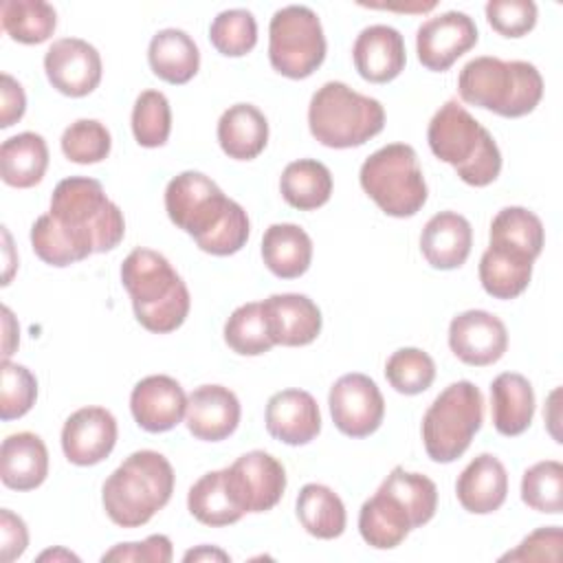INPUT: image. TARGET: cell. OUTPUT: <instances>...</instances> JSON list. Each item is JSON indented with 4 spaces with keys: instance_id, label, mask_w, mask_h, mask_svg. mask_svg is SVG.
Here are the masks:
<instances>
[{
    "instance_id": "52",
    "label": "cell",
    "mask_w": 563,
    "mask_h": 563,
    "mask_svg": "<svg viewBox=\"0 0 563 563\" xmlns=\"http://www.w3.org/2000/svg\"><path fill=\"white\" fill-rule=\"evenodd\" d=\"M37 559H40V561H48V559H53V561H59V559H64V561H79V556H75L73 552H68V550H64V548L46 550V552H42Z\"/></svg>"
},
{
    "instance_id": "4",
    "label": "cell",
    "mask_w": 563,
    "mask_h": 563,
    "mask_svg": "<svg viewBox=\"0 0 563 563\" xmlns=\"http://www.w3.org/2000/svg\"><path fill=\"white\" fill-rule=\"evenodd\" d=\"M174 479V468L163 453L134 451L103 482V510L121 528L145 526L172 499Z\"/></svg>"
},
{
    "instance_id": "32",
    "label": "cell",
    "mask_w": 563,
    "mask_h": 563,
    "mask_svg": "<svg viewBox=\"0 0 563 563\" xmlns=\"http://www.w3.org/2000/svg\"><path fill=\"white\" fill-rule=\"evenodd\" d=\"M534 260L488 244L479 260V282L482 288L495 299H515L519 297L532 277Z\"/></svg>"
},
{
    "instance_id": "38",
    "label": "cell",
    "mask_w": 563,
    "mask_h": 563,
    "mask_svg": "<svg viewBox=\"0 0 563 563\" xmlns=\"http://www.w3.org/2000/svg\"><path fill=\"white\" fill-rule=\"evenodd\" d=\"M224 341L235 354L242 356H260L268 352L275 343L268 334L262 303L251 301L238 306L224 323Z\"/></svg>"
},
{
    "instance_id": "33",
    "label": "cell",
    "mask_w": 563,
    "mask_h": 563,
    "mask_svg": "<svg viewBox=\"0 0 563 563\" xmlns=\"http://www.w3.org/2000/svg\"><path fill=\"white\" fill-rule=\"evenodd\" d=\"M282 198L299 209L312 211L323 207L332 196V174L314 158H299L286 165L279 178Z\"/></svg>"
},
{
    "instance_id": "17",
    "label": "cell",
    "mask_w": 563,
    "mask_h": 563,
    "mask_svg": "<svg viewBox=\"0 0 563 563\" xmlns=\"http://www.w3.org/2000/svg\"><path fill=\"white\" fill-rule=\"evenodd\" d=\"M130 409L141 429L163 433L174 429L185 418L187 394L172 376H145L130 394Z\"/></svg>"
},
{
    "instance_id": "10",
    "label": "cell",
    "mask_w": 563,
    "mask_h": 563,
    "mask_svg": "<svg viewBox=\"0 0 563 563\" xmlns=\"http://www.w3.org/2000/svg\"><path fill=\"white\" fill-rule=\"evenodd\" d=\"M325 35L319 15L303 4L277 9L268 26V62L288 79L310 77L325 59Z\"/></svg>"
},
{
    "instance_id": "23",
    "label": "cell",
    "mask_w": 563,
    "mask_h": 563,
    "mask_svg": "<svg viewBox=\"0 0 563 563\" xmlns=\"http://www.w3.org/2000/svg\"><path fill=\"white\" fill-rule=\"evenodd\" d=\"M473 246L471 222L455 211H440L424 224L420 233V251L438 271L460 268Z\"/></svg>"
},
{
    "instance_id": "42",
    "label": "cell",
    "mask_w": 563,
    "mask_h": 563,
    "mask_svg": "<svg viewBox=\"0 0 563 563\" xmlns=\"http://www.w3.org/2000/svg\"><path fill=\"white\" fill-rule=\"evenodd\" d=\"M387 383L405 396L422 394L435 378L433 358L420 347H400L385 363Z\"/></svg>"
},
{
    "instance_id": "46",
    "label": "cell",
    "mask_w": 563,
    "mask_h": 563,
    "mask_svg": "<svg viewBox=\"0 0 563 563\" xmlns=\"http://www.w3.org/2000/svg\"><path fill=\"white\" fill-rule=\"evenodd\" d=\"M563 550L561 526H543L530 532L515 550L499 556V561H548L559 563Z\"/></svg>"
},
{
    "instance_id": "12",
    "label": "cell",
    "mask_w": 563,
    "mask_h": 563,
    "mask_svg": "<svg viewBox=\"0 0 563 563\" xmlns=\"http://www.w3.org/2000/svg\"><path fill=\"white\" fill-rule=\"evenodd\" d=\"M231 490L244 512L275 508L286 490V468L266 451H249L227 466Z\"/></svg>"
},
{
    "instance_id": "26",
    "label": "cell",
    "mask_w": 563,
    "mask_h": 563,
    "mask_svg": "<svg viewBox=\"0 0 563 563\" xmlns=\"http://www.w3.org/2000/svg\"><path fill=\"white\" fill-rule=\"evenodd\" d=\"M218 143L229 158H257L268 143V121L253 103L227 108L218 121Z\"/></svg>"
},
{
    "instance_id": "20",
    "label": "cell",
    "mask_w": 563,
    "mask_h": 563,
    "mask_svg": "<svg viewBox=\"0 0 563 563\" xmlns=\"http://www.w3.org/2000/svg\"><path fill=\"white\" fill-rule=\"evenodd\" d=\"M264 422L268 435L299 446L314 440L321 431V411L312 394L303 389H282L266 402Z\"/></svg>"
},
{
    "instance_id": "15",
    "label": "cell",
    "mask_w": 563,
    "mask_h": 563,
    "mask_svg": "<svg viewBox=\"0 0 563 563\" xmlns=\"http://www.w3.org/2000/svg\"><path fill=\"white\" fill-rule=\"evenodd\" d=\"M449 347L466 365L497 363L508 347V330L499 317L486 310H466L449 323Z\"/></svg>"
},
{
    "instance_id": "43",
    "label": "cell",
    "mask_w": 563,
    "mask_h": 563,
    "mask_svg": "<svg viewBox=\"0 0 563 563\" xmlns=\"http://www.w3.org/2000/svg\"><path fill=\"white\" fill-rule=\"evenodd\" d=\"M62 152L68 161L92 165L108 158L112 147L110 130L97 119H77L62 134Z\"/></svg>"
},
{
    "instance_id": "16",
    "label": "cell",
    "mask_w": 563,
    "mask_h": 563,
    "mask_svg": "<svg viewBox=\"0 0 563 563\" xmlns=\"http://www.w3.org/2000/svg\"><path fill=\"white\" fill-rule=\"evenodd\" d=\"M117 435V420L106 407H81L62 427V451L70 464L92 466L112 453Z\"/></svg>"
},
{
    "instance_id": "24",
    "label": "cell",
    "mask_w": 563,
    "mask_h": 563,
    "mask_svg": "<svg viewBox=\"0 0 563 563\" xmlns=\"http://www.w3.org/2000/svg\"><path fill=\"white\" fill-rule=\"evenodd\" d=\"M413 528L407 506L383 486H378V490L361 506L358 532L363 541L376 550H391L400 545Z\"/></svg>"
},
{
    "instance_id": "44",
    "label": "cell",
    "mask_w": 563,
    "mask_h": 563,
    "mask_svg": "<svg viewBox=\"0 0 563 563\" xmlns=\"http://www.w3.org/2000/svg\"><path fill=\"white\" fill-rule=\"evenodd\" d=\"M0 378V418L9 422L29 413L37 398V380L31 369L11 361H2Z\"/></svg>"
},
{
    "instance_id": "5",
    "label": "cell",
    "mask_w": 563,
    "mask_h": 563,
    "mask_svg": "<svg viewBox=\"0 0 563 563\" xmlns=\"http://www.w3.org/2000/svg\"><path fill=\"white\" fill-rule=\"evenodd\" d=\"M427 141L433 156L449 163L471 187H486L501 172V152L495 139L457 99H449L433 114Z\"/></svg>"
},
{
    "instance_id": "2",
    "label": "cell",
    "mask_w": 563,
    "mask_h": 563,
    "mask_svg": "<svg viewBox=\"0 0 563 563\" xmlns=\"http://www.w3.org/2000/svg\"><path fill=\"white\" fill-rule=\"evenodd\" d=\"M169 220L189 233L200 251L211 255L238 253L251 233L249 216L235 200L200 172H183L165 187Z\"/></svg>"
},
{
    "instance_id": "50",
    "label": "cell",
    "mask_w": 563,
    "mask_h": 563,
    "mask_svg": "<svg viewBox=\"0 0 563 563\" xmlns=\"http://www.w3.org/2000/svg\"><path fill=\"white\" fill-rule=\"evenodd\" d=\"M183 561L185 563H191V561H231V556L224 550H220L218 545H198L194 550H187Z\"/></svg>"
},
{
    "instance_id": "25",
    "label": "cell",
    "mask_w": 563,
    "mask_h": 563,
    "mask_svg": "<svg viewBox=\"0 0 563 563\" xmlns=\"http://www.w3.org/2000/svg\"><path fill=\"white\" fill-rule=\"evenodd\" d=\"M48 475V451L40 435L31 431L11 433L0 446V477L11 490H33Z\"/></svg>"
},
{
    "instance_id": "9",
    "label": "cell",
    "mask_w": 563,
    "mask_h": 563,
    "mask_svg": "<svg viewBox=\"0 0 563 563\" xmlns=\"http://www.w3.org/2000/svg\"><path fill=\"white\" fill-rule=\"evenodd\" d=\"M484 420V398L471 380L444 387L422 418L427 455L438 464H451L466 453Z\"/></svg>"
},
{
    "instance_id": "1",
    "label": "cell",
    "mask_w": 563,
    "mask_h": 563,
    "mask_svg": "<svg viewBox=\"0 0 563 563\" xmlns=\"http://www.w3.org/2000/svg\"><path fill=\"white\" fill-rule=\"evenodd\" d=\"M123 235V211L106 196L101 183L70 176L53 189L48 213L33 222L31 246L44 264L62 268L117 249Z\"/></svg>"
},
{
    "instance_id": "37",
    "label": "cell",
    "mask_w": 563,
    "mask_h": 563,
    "mask_svg": "<svg viewBox=\"0 0 563 563\" xmlns=\"http://www.w3.org/2000/svg\"><path fill=\"white\" fill-rule=\"evenodd\" d=\"M380 486L394 493L407 506L416 528H422L433 519L438 510V488L427 475L409 473L402 466H394Z\"/></svg>"
},
{
    "instance_id": "41",
    "label": "cell",
    "mask_w": 563,
    "mask_h": 563,
    "mask_svg": "<svg viewBox=\"0 0 563 563\" xmlns=\"http://www.w3.org/2000/svg\"><path fill=\"white\" fill-rule=\"evenodd\" d=\"M211 46L224 57H242L257 44V22L246 9L220 11L209 26Z\"/></svg>"
},
{
    "instance_id": "30",
    "label": "cell",
    "mask_w": 563,
    "mask_h": 563,
    "mask_svg": "<svg viewBox=\"0 0 563 563\" xmlns=\"http://www.w3.org/2000/svg\"><path fill=\"white\" fill-rule=\"evenodd\" d=\"M187 508L194 519H198L200 523L211 526V528L231 526L246 515L231 490L227 468L205 473L189 488Z\"/></svg>"
},
{
    "instance_id": "8",
    "label": "cell",
    "mask_w": 563,
    "mask_h": 563,
    "mask_svg": "<svg viewBox=\"0 0 563 563\" xmlns=\"http://www.w3.org/2000/svg\"><path fill=\"white\" fill-rule=\"evenodd\" d=\"M363 191L391 218H411L427 202L418 154L407 143H389L365 158L358 172Z\"/></svg>"
},
{
    "instance_id": "31",
    "label": "cell",
    "mask_w": 563,
    "mask_h": 563,
    "mask_svg": "<svg viewBox=\"0 0 563 563\" xmlns=\"http://www.w3.org/2000/svg\"><path fill=\"white\" fill-rule=\"evenodd\" d=\"M48 167V147L42 134L20 132L0 147V174L9 187H35Z\"/></svg>"
},
{
    "instance_id": "48",
    "label": "cell",
    "mask_w": 563,
    "mask_h": 563,
    "mask_svg": "<svg viewBox=\"0 0 563 563\" xmlns=\"http://www.w3.org/2000/svg\"><path fill=\"white\" fill-rule=\"evenodd\" d=\"M29 545V530L22 517L11 512L9 508L0 510V559L2 563H11L24 554Z\"/></svg>"
},
{
    "instance_id": "22",
    "label": "cell",
    "mask_w": 563,
    "mask_h": 563,
    "mask_svg": "<svg viewBox=\"0 0 563 563\" xmlns=\"http://www.w3.org/2000/svg\"><path fill=\"white\" fill-rule=\"evenodd\" d=\"M455 495L462 508L473 515H490L499 510L508 495L506 466L493 453H479L460 473Z\"/></svg>"
},
{
    "instance_id": "51",
    "label": "cell",
    "mask_w": 563,
    "mask_h": 563,
    "mask_svg": "<svg viewBox=\"0 0 563 563\" xmlns=\"http://www.w3.org/2000/svg\"><path fill=\"white\" fill-rule=\"evenodd\" d=\"M2 321H4V350H2V356H4V361H9V356L13 354V347L18 345V328L13 330V325H15V321H13V314H11V310L4 306L2 308Z\"/></svg>"
},
{
    "instance_id": "47",
    "label": "cell",
    "mask_w": 563,
    "mask_h": 563,
    "mask_svg": "<svg viewBox=\"0 0 563 563\" xmlns=\"http://www.w3.org/2000/svg\"><path fill=\"white\" fill-rule=\"evenodd\" d=\"M174 556L172 541L165 534H150L145 541L117 543L112 550L103 552L101 561H143V563H169Z\"/></svg>"
},
{
    "instance_id": "35",
    "label": "cell",
    "mask_w": 563,
    "mask_h": 563,
    "mask_svg": "<svg viewBox=\"0 0 563 563\" xmlns=\"http://www.w3.org/2000/svg\"><path fill=\"white\" fill-rule=\"evenodd\" d=\"M545 231L537 213L526 207H504L490 222V242L530 260H537L543 251Z\"/></svg>"
},
{
    "instance_id": "21",
    "label": "cell",
    "mask_w": 563,
    "mask_h": 563,
    "mask_svg": "<svg viewBox=\"0 0 563 563\" xmlns=\"http://www.w3.org/2000/svg\"><path fill=\"white\" fill-rule=\"evenodd\" d=\"M356 73L369 84H387L396 79L407 64L402 35L387 24L365 26L352 46Z\"/></svg>"
},
{
    "instance_id": "3",
    "label": "cell",
    "mask_w": 563,
    "mask_h": 563,
    "mask_svg": "<svg viewBox=\"0 0 563 563\" xmlns=\"http://www.w3.org/2000/svg\"><path fill=\"white\" fill-rule=\"evenodd\" d=\"M121 282L132 299L134 317L145 330L167 334L185 323L191 297L165 255L134 249L121 264Z\"/></svg>"
},
{
    "instance_id": "40",
    "label": "cell",
    "mask_w": 563,
    "mask_h": 563,
    "mask_svg": "<svg viewBox=\"0 0 563 563\" xmlns=\"http://www.w3.org/2000/svg\"><path fill=\"white\" fill-rule=\"evenodd\" d=\"M172 132V108L161 90H143L132 108V134L141 147H161Z\"/></svg>"
},
{
    "instance_id": "11",
    "label": "cell",
    "mask_w": 563,
    "mask_h": 563,
    "mask_svg": "<svg viewBox=\"0 0 563 563\" xmlns=\"http://www.w3.org/2000/svg\"><path fill=\"white\" fill-rule=\"evenodd\" d=\"M334 427L350 438L372 435L385 418V398L378 385L361 374H343L328 394Z\"/></svg>"
},
{
    "instance_id": "39",
    "label": "cell",
    "mask_w": 563,
    "mask_h": 563,
    "mask_svg": "<svg viewBox=\"0 0 563 563\" xmlns=\"http://www.w3.org/2000/svg\"><path fill=\"white\" fill-rule=\"evenodd\" d=\"M521 499L537 512L559 515L563 510V464L556 460L532 464L521 477Z\"/></svg>"
},
{
    "instance_id": "13",
    "label": "cell",
    "mask_w": 563,
    "mask_h": 563,
    "mask_svg": "<svg viewBox=\"0 0 563 563\" xmlns=\"http://www.w3.org/2000/svg\"><path fill=\"white\" fill-rule=\"evenodd\" d=\"M477 44V26L462 11H444L429 18L416 31L418 59L427 70L444 73L457 57Z\"/></svg>"
},
{
    "instance_id": "34",
    "label": "cell",
    "mask_w": 563,
    "mask_h": 563,
    "mask_svg": "<svg viewBox=\"0 0 563 563\" xmlns=\"http://www.w3.org/2000/svg\"><path fill=\"white\" fill-rule=\"evenodd\" d=\"M299 523L317 539H336L343 534L347 515L341 497L323 484H306L295 501Z\"/></svg>"
},
{
    "instance_id": "7",
    "label": "cell",
    "mask_w": 563,
    "mask_h": 563,
    "mask_svg": "<svg viewBox=\"0 0 563 563\" xmlns=\"http://www.w3.org/2000/svg\"><path fill=\"white\" fill-rule=\"evenodd\" d=\"M308 128L325 147H358L385 128V108L343 81H325L310 99Z\"/></svg>"
},
{
    "instance_id": "6",
    "label": "cell",
    "mask_w": 563,
    "mask_h": 563,
    "mask_svg": "<svg viewBox=\"0 0 563 563\" xmlns=\"http://www.w3.org/2000/svg\"><path fill=\"white\" fill-rule=\"evenodd\" d=\"M464 103L490 110L506 119L530 114L543 97V77L534 64L482 55L471 59L457 77Z\"/></svg>"
},
{
    "instance_id": "14",
    "label": "cell",
    "mask_w": 563,
    "mask_h": 563,
    "mask_svg": "<svg viewBox=\"0 0 563 563\" xmlns=\"http://www.w3.org/2000/svg\"><path fill=\"white\" fill-rule=\"evenodd\" d=\"M44 70L57 92L66 97H86L101 81V55L86 40L62 37L46 51Z\"/></svg>"
},
{
    "instance_id": "27",
    "label": "cell",
    "mask_w": 563,
    "mask_h": 563,
    "mask_svg": "<svg viewBox=\"0 0 563 563\" xmlns=\"http://www.w3.org/2000/svg\"><path fill=\"white\" fill-rule=\"evenodd\" d=\"M493 424L506 438L521 435L534 416V391L526 376L517 372H501L490 383Z\"/></svg>"
},
{
    "instance_id": "28",
    "label": "cell",
    "mask_w": 563,
    "mask_h": 563,
    "mask_svg": "<svg viewBox=\"0 0 563 563\" xmlns=\"http://www.w3.org/2000/svg\"><path fill=\"white\" fill-rule=\"evenodd\" d=\"M262 260L279 279L301 277L312 262V240L299 224H271L262 238Z\"/></svg>"
},
{
    "instance_id": "36",
    "label": "cell",
    "mask_w": 563,
    "mask_h": 563,
    "mask_svg": "<svg viewBox=\"0 0 563 563\" xmlns=\"http://www.w3.org/2000/svg\"><path fill=\"white\" fill-rule=\"evenodd\" d=\"M0 18L4 33L20 44H42L57 26L53 4L44 0H4Z\"/></svg>"
},
{
    "instance_id": "45",
    "label": "cell",
    "mask_w": 563,
    "mask_h": 563,
    "mask_svg": "<svg viewBox=\"0 0 563 563\" xmlns=\"http://www.w3.org/2000/svg\"><path fill=\"white\" fill-rule=\"evenodd\" d=\"M484 11L488 24L504 37H523L537 24V4L532 0H490Z\"/></svg>"
},
{
    "instance_id": "18",
    "label": "cell",
    "mask_w": 563,
    "mask_h": 563,
    "mask_svg": "<svg viewBox=\"0 0 563 563\" xmlns=\"http://www.w3.org/2000/svg\"><path fill=\"white\" fill-rule=\"evenodd\" d=\"M262 312L266 319L268 334L275 345L299 347L312 343L321 332V310L319 306L299 292L271 295L262 301Z\"/></svg>"
},
{
    "instance_id": "19",
    "label": "cell",
    "mask_w": 563,
    "mask_h": 563,
    "mask_svg": "<svg viewBox=\"0 0 563 563\" xmlns=\"http://www.w3.org/2000/svg\"><path fill=\"white\" fill-rule=\"evenodd\" d=\"M240 400L224 385H200L187 396L185 424L196 440H227L240 424Z\"/></svg>"
},
{
    "instance_id": "49",
    "label": "cell",
    "mask_w": 563,
    "mask_h": 563,
    "mask_svg": "<svg viewBox=\"0 0 563 563\" xmlns=\"http://www.w3.org/2000/svg\"><path fill=\"white\" fill-rule=\"evenodd\" d=\"M26 110V95L18 79L9 73L0 77V128H11L24 117Z\"/></svg>"
},
{
    "instance_id": "29",
    "label": "cell",
    "mask_w": 563,
    "mask_h": 563,
    "mask_svg": "<svg viewBox=\"0 0 563 563\" xmlns=\"http://www.w3.org/2000/svg\"><path fill=\"white\" fill-rule=\"evenodd\" d=\"M147 62L158 79L183 86L196 77L200 68V51L185 31L163 29L150 40Z\"/></svg>"
}]
</instances>
